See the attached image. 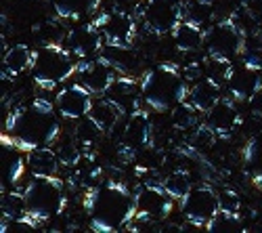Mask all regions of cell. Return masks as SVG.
<instances>
[{"label":"cell","mask_w":262,"mask_h":233,"mask_svg":"<svg viewBox=\"0 0 262 233\" xmlns=\"http://www.w3.org/2000/svg\"><path fill=\"white\" fill-rule=\"evenodd\" d=\"M189 82L177 63H160L151 68L141 78L143 101L154 112H172L179 103L187 101Z\"/></svg>","instance_id":"obj_3"},{"label":"cell","mask_w":262,"mask_h":233,"mask_svg":"<svg viewBox=\"0 0 262 233\" xmlns=\"http://www.w3.org/2000/svg\"><path fill=\"white\" fill-rule=\"evenodd\" d=\"M172 40H174V47L181 53H195V51L204 49L206 32L202 30V26L183 19V21H179V26L172 30Z\"/></svg>","instance_id":"obj_21"},{"label":"cell","mask_w":262,"mask_h":233,"mask_svg":"<svg viewBox=\"0 0 262 233\" xmlns=\"http://www.w3.org/2000/svg\"><path fill=\"white\" fill-rule=\"evenodd\" d=\"M242 63L256 70H262V34L254 36V45L246 36V47L242 51Z\"/></svg>","instance_id":"obj_34"},{"label":"cell","mask_w":262,"mask_h":233,"mask_svg":"<svg viewBox=\"0 0 262 233\" xmlns=\"http://www.w3.org/2000/svg\"><path fill=\"white\" fill-rule=\"evenodd\" d=\"M242 160H244L246 175L250 177L254 187L262 192V133L246 141L242 150Z\"/></svg>","instance_id":"obj_22"},{"label":"cell","mask_w":262,"mask_h":233,"mask_svg":"<svg viewBox=\"0 0 262 233\" xmlns=\"http://www.w3.org/2000/svg\"><path fill=\"white\" fill-rule=\"evenodd\" d=\"M51 5L59 19L82 21L99 11L101 0H51Z\"/></svg>","instance_id":"obj_23"},{"label":"cell","mask_w":262,"mask_h":233,"mask_svg":"<svg viewBox=\"0 0 262 233\" xmlns=\"http://www.w3.org/2000/svg\"><path fill=\"white\" fill-rule=\"evenodd\" d=\"M84 213L89 215L91 231L116 233L128 229L137 217V196L126 183L105 179L86 189Z\"/></svg>","instance_id":"obj_2"},{"label":"cell","mask_w":262,"mask_h":233,"mask_svg":"<svg viewBox=\"0 0 262 233\" xmlns=\"http://www.w3.org/2000/svg\"><path fill=\"white\" fill-rule=\"evenodd\" d=\"M200 114L202 112L195 110L189 101L179 103L177 108L172 110V124H174V129H179V131H195V129H200V126H202Z\"/></svg>","instance_id":"obj_32"},{"label":"cell","mask_w":262,"mask_h":233,"mask_svg":"<svg viewBox=\"0 0 262 233\" xmlns=\"http://www.w3.org/2000/svg\"><path fill=\"white\" fill-rule=\"evenodd\" d=\"M221 210H233V213H239L242 210V200L235 192L231 189H225L221 194Z\"/></svg>","instance_id":"obj_36"},{"label":"cell","mask_w":262,"mask_h":233,"mask_svg":"<svg viewBox=\"0 0 262 233\" xmlns=\"http://www.w3.org/2000/svg\"><path fill=\"white\" fill-rule=\"evenodd\" d=\"M181 213L187 223L195 227H206L214 215L221 210V194L208 183L191 187V192L179 202Z\"/></svg>","instance_id":"obj_8"},{"label":"cell","mask_w":262,"mask_h":233,"mask_svg":"<svg viewBox=\"0 0 262 233\" xmlns=\"http://www.w3.org/2000/svg\"><path fill=\"white\" fill-rule=\"evenodd\" d=\"M208 3H212V0H208Z\"/></svg>","instance_id":"obj_38"},{"label":"cell","mask_w":262,"mask_h":233,"mask_svg":"<svg viewBox=\"0 0 262 233\" xmlns=\"http://www.w3.org/2000/svg\"><path fill=\"white\" fill-rule=\"evenodd\" d=\"M137 217L135 223H160L172 215L174 202L162 183H143L137 192Z\"/></svg>","instance_id":"obj_9"},{"label":"cell","mask_w":262,"mask_h":233,"mask_svg":"<svg viewBox=\"0 0 262 233\" xmlns=\"http://www.w3.org/2000/svg\"><path fill=\"white\" fill-rule=\"evenodd\" d=\"M55 108L57 105L40 97L24 105H15L7 114L0 143H9L24 154L36 147L55 145V141L61 137L59 112H55Z\"/></svg>","instance_id":"obj_1"},{"label":"cell","mask_w":262,"mask_h":233,"mask_svg":"<svg viewBox=\"0 0 262 233\" xmlns=\"http://www.w3.org/2000/svg\"><path fill=\"white\" fill-rule=\"evenodd\" d=\"M248 105H250V112H252L256 118H262V87L250 97Z\"/></svg>","instance_id":"obj_37"},{"label":"cell","mask_w":262,"mask_h":233,"mask_svg":"<svg viewBox=\"0 0 262 233\" xmlns=\"http://www.w3.org/2000/svg\"><path fill=\"white\" fill-rule=\"evenodd\" d=\"M262 87V76H260V70L256 68H250L246 63H242L239 68L233 70L231 78H229V95L237 101V103H248L250 97Z\"/></svg>","instance_id":"obj_17"},{"label":"cell","mask_w":262,"mask_h":233,"mask_svg":"<svg viewBox=\"0 0 262 233\" xmlns=\"http://www.w3.org/2000/svg\"><path fill=\"white\" fill-rule=\"evenodd\" d=\"M76 55L61 45H42L36 51L32 78L34 84L42 91H55L63 82H68L74 74H78L80 61L74 59Z\"/></svg>","instance_id":"obj_5"},{"label":"cell","mask_w":262,"mask_h":233,"mask_svg":"<svg viewBox=\"0 0 262 233\" xmlns=\"http://www.w3.org/2000/svg\"><path fill=\"white\" fill-rule=\"evenodd\" d=\"M202 66H204V78L214 82L221 89L229 84V78L235 70L233 61L229 57H218V55H206Z\"/></svg>","instance_id":"obj_26"},{"label":"cell","mask_w":262,"mask_h":233,"mask_svg":"<svg viewBox=\"0 0 262 233\" xmlns=\"http://www.w3.org/2000/svg\"><path fill=\"white\" fill-rule=\"evenodd\" d=\"M204 47L208 55H218V57H237L242 55L246 47V34L242 26L235 21V17H223L214 21V24L206 30V42Z\"/></svg>","instance_id":"obj_6"},{"label":"cell","mask_w":262,"mask_h":233,"mask_svg":"<svg viewBox=\"0 0 262 233\" xmlns=\"http://www.w3.org/2000/svg\"><path fill=\"white\" fill-rule=\"evenodd\" d=\"M162 187L166 189V194L172 198L181 202L189 192H191V175L187 171H172L170 175H166L162 179Z\"/></svg>","instance_id":"obj_31"},{"label":"cell","mask_w":262,"mask_h":233,"mask_svg":"<svg viewBox=\"0 0 262 233\" xmlns=\"http://www.w3.org/2000/svg\"><path fill=\"white\" fill-rule=\"evenodd\" d=\"M65 47H68L78 59L99 57L101 49L105 47V40H103L101 28L95 24V19L89 21V24H80L65 34Z\"/></svg>","instance_id":"obj_14"},{"label":"cell","mask_w":262,"mask_h":233,"mask_svg":"<svg viewBox=\"0 0 262 233\" xmlns=\"http://www.w3.org/2000/svg\"><path fill=\"white\" fill-rule=\"evenodd\" d=\"M107 133L101 129V126L91 118V116H84L80 120H76L74 126V137L76 141L82 145V150H89V147H95Z\"/></svg>","instance_id":"obj_27"},{"label":"cell","mask_w":262,"mask_h":233,"mask_svg":"<svg viewBox=\"0 0 262 233\" xmlns=\"http://www.w3.org/2000/svg\"><path fill=\"white\" fill-rule=\"evenodd\" d=\"M141 3H145V0H141Z\"/></svg>","instance_id":"obj_39"},{"label":"cell","mask_w":262,"mask_h":233,"mask_svg":"<svg viewBox=\"0 0 262 233\" xmlns=\"http://www.w3.org/2000/svg\"><path fill=\"white\" fill-rule=\"evenodd\" d=\"M93 93L84 87V84L76 82V84H68L63 87L57 95H55V105L61 118L65 120H80L84 116H89L91 108H93Z\"/></svg>","instance_id":"obj_13"},{"label":"cell","mask_w":262,"mask_h":233,"mask_svg":"<svg viewBox=\"0 0 262 233\" xmlns=\"http://www.w3.org/2000/svg\"><path fill=\"white\" fill-rule=\"evenodd\" d=\"M89 116H91V118L101 126V129L109 135V133H114V131L118 129L122 120H126L128 112L122 108L120 103H116L112 97H107V95H105L103 99H99V101L93 103V108H91Z\"/></svg>","instance_id":"obj_18"},{"label":"cell","mask_w":262,"mask_h":233,"mask_svg":"<svg viewBox=\"0 0 262 233\" xmlns=\"http://www.w3.org/2000/svg\"><path fill=\"white\" fill-rule=\"evenodd\" d=\"M0 147H3L0 152V187L3 192H9V189H17L19 181L24 179L28 171V160L24 152L9 143H0Z\"/></svg>","instance_id":"obj_16"},{"label":"cell","mask_w":262,"mask_h":233,"mask_svg":"<svg viewBox=\"0 0 262 233\" xmlns=\"http://www.w3.org/2000/svg\"><path fill=\"white\" fill-rule=\"evenodd\" d=\"M151 141H154V124H151V118L145 110L137 108L124 120V129H122L120 143H118V156L124 162L133 160L139 152L147 150Z\"/></svg>","instance_id":"obj_7"},{"label":"cell","mask_w":262,"mask_h":233,"mask_svg":"<svg viewBox=\"0 0 262 233\" xmlns=\"http://www.w3.org/2000/svg\"><path fill=\"white\" fill-rule=\"evenodd\" d=\"M76 181H78V185L84 187V189H91V187L99 185V183L103 181L101 168H86V171H78V173H76Z\"/></svg>","instance_id":"obj_35"},{"label":"cell","mask_w":262,"mask_h":233,"mask_svg":"<svg viewBox=\"0 0 262 233\" xmlns=\"http://www.w3.org/2000/svg\"><path fill=\"white\" fill-rule=\"evenodd\" d=\"M78 78L80 84H84L93 95H107L109 89L116 82V66L109 59L93 57V59H82L78 66Z\"/></svg>","instance_id":"obj_12"},{"label":"cell","mask_w":262,"mask_h":233,"mask_svg":"<svg viewBox=\"0 0 262 233\" xmlns=\"http://www.w3.org/2000/svg\"><path fill=\"white\" fill-rule=\"evenodd\" d=\"M0 210H3V219H26V221H30L24 192H19V189L3 192V198H0Z\"/></svg>","instance_id":"obj_28"},{"label":"cell","mask_w":262,"mask_h":233,"mask_svg":"<svg viewBox=\"0 0 262 233\" xmlns=\"http://www.w3.org/2000/svg\"><path fill=\"white\" fill-rule=\"evenodd\" d=\"M24 198H26V208H28V219L36 227L59 217L65 210V204H68L65 185L59 179V175L32 177V181L24 187Z\"/></svg>","instance_id":"obj_4"},{"label":"cell","mask_w":262,"mask_h":233,"mask_svg":"<svg viewBox=\"0 0 262 233\" xmlns=\"http://www.w3.org/2000/svg\"><path fill=\"white\" fill-rule=\"evenodd\" d=\"M28 160V171L32 173V177H55L59 175V168L63 166L55 147L47 145V147H36V150L26 154Z\"/></svg>","instance_id":"obj_19"},{"label":"cell","mask_w":262,"mask_h":233,"mask_svg":"<svg viewBox=\"0 0 262 233\" xmlns=\"http://www.w3.org/2000/svg\"><path fill=\"white\" fill-rule=\"evenodd\" d=\"M95 24L101 28L105 47L118 49V51H130L137 40V21L124 11H109L101 13Z\"/></svg>","instance_id":"obj_10"},{"label":"cell","mask_w":262,"mask_h":233,"mask_svg":"<svg viewBox=\"0 0 262 233\" xmlns=\"http://www.w3.org/2000/svg\"><path fill=\"white\" fill-rule=\"evenodd\" d=\"M206 116H208L206 124L216 133L218 139H231L235 135V131L244 124V116L237 108V101L231 95L218 99L214 103V108Z\"/></svg>","instance_id":"obj_15"},{"label":"cell","mask_w":262,"mask_h":233,"mask_svg":"<svg viewBox=\"0 0 262 233\" xmlns=\"http://www.w3.org/2000/svg\"><path fill=\"white\" fill-rule=\"evenodd\" d=\"M55 152L65 168H76L82 160V145L76 141L74 135L70 137H59L55 141Z\"/></svg>","instance_id":"obj_29"},{"label":"cell","mask_w":262,"mask_h":233,"mask_svg":"<svg viewBox=\"0 0 262 233\" xmlns=\"http://www.w3.org/2000/svg\"><path fill=\"white\" fill-rule=\"evenodd\" d=\"M34 59H36V51H32L28 45H13L11 49H7L3 57V72L9 74L11 78L24 72H32Z\"/></svg>","instance_id":"obj_24"},{"label":"cell","mask_w":262,"mask_h":233,"mask_svg":"<svg viewBox=\"0 0 262 233\" xmlns=\"http://www.w3.org/2000/svg\"><path fill=\"white\" fill-rule=\"evenodd\" d=\"M139 17L149 34L166 36L183 21V5L177 0H145Z\"/></svg>","instance_id":"obj_11"},{"label":"cell","mask_w":262,"mask_h":233,"mask_svg":"<svg viewBox=\"0 0 262 233\" xmlns=\"http://www.w3.org/2000/svg\"><path fill=\"white\" fill-rule=\"evenodd\" d=\"M107 97H112L116 103H120L122 108L130 114L139 108V101L143 99L141 95V82H137L135 78L130 76H118L114 87L109 89Z\"/></svg>","instance_id":"obj_20"},{"label":"cell","mask_w":262,"mask_h":233,"mask_svg":"<svg viewBox=\"0 0 262 233\" xmlns=\"http://www.w3.org/2000/svg\"><path fill=\"white\" fill-rule=\"evenodd\" d=\"M223 97L221 93V87H216L214 82L210 80H198L195 84H191V89H189V95H187V101L193 105L198 112L202 114H208L212 108H214V103Z\"/></svg>","instance_id":"obj_25"},{"label":"cell","mask_w":262,"mask_h":233,"mask_svg":"<svg viewBox=\"0 0 262 233\" xmlns=\"http://www.w3.org/2000/svg\"><path fill=\"white\" fill-rule=\"evenodd\" d=\"M208 231L214 233H235V231H244V217L242 213H233V210H218L214 219L206 225Z\"/></svg>","instance_id":"obj_30"},{"label":"cell","mask_w":262,"mask_h":233,"mask_svg":"<svg viewBox=\"0 0 262 233\" xmlns=\"http://www.w3.org/2000/svg\"><path fill=\"white\" fill-rule=\"evenodd\" d=\"M212 17H214V7L208 0H187V3H183V19L191 21V24H198L204 28Z\"/></svg>","instance_id":"obj_33"}]
</instances>
